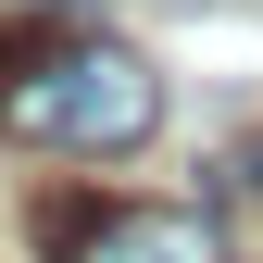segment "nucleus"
<instances>
[{
  "mask_svg": "<svg viewBox=\"0 0 263 263\" xmlns=\"http://www.w3.org/2000/svg\"><path fill=\"white\" fill-rule=\"evenodd\" d=\"M88 263H226V226L201 201H151V213H113Z\"/></svg>",
  "mask_w": 263,
  "mask_h": 263,
  "instance_id": "f03ea898",
  "label": "nucleus"
},
{
  "mask_svg": "<svg viewBox=\"0 0 263 263\" xmlns=\"http://www.w3.org/2000/svg\"><path fill=\"white\" fill-rule=\"evenodd\" d=\"M101 226H113V201L50 188V201H38V251H50V263H88V251H101Z\"/></svg>",
  "mask_w": 263,
  "mask_h": 263,
  "instance_id": "7ed1b4c3",
  "label": "nucleus"
},
{
  "mask_svg": "<svg viewBox=\"0 0 263 263\" xmlns=\"http://www.w3.org/2000/svg\"><path fill=\"white\" fill-rule=\"evenodd\" d=\"M151 125H163L151 50L101 38V25H13L0 38V138L101 163V151H138Z\"/></svg>",
  "mask_w": 263,
  "mask_h": 263,
  "instance_id": "f257e3e1",
  "label": "nucleus"
}]
</instances>
